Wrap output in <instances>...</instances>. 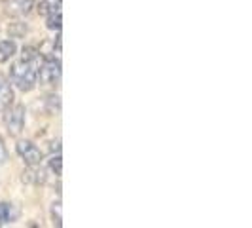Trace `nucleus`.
I'll return each mask as SVG.
<instances>
[{
  "instance_id": "1",
  "label": "nucleus",
  "mask_w": 252,
  "mask_h": 228,
  "mask_svg": "<svg viewBox=\"0 0 252 228\" xmlns=\"http://www.w3.org/2000/svg\"><path fill=\"white\" fill-rule=\"evenodd\" d=\"M38 63H32V61H27V59H21V61H15L10 69V80L12 84L17 89L21 91H32L36 88V71H38Z\"/></svg>"
},
{
  "instance_id": "2",
  "label": "nucleus",
  "mask_w": 252,
  "mask_h": 228,
  "mask_svg": "<svg viewBox=\"0 0 252 228\" xmlns=\"http://www.w3.org/2000/svg\"><path fill=\"white\" fill-rule=\"evenodd\" d=\"M36 78L42 86H48V88L57 86L61 80V61L55 57H46L36 71Z\"/></svg>"
},
{
  "instance_id": "3",
  "label": "nucleus",
  "mask_w": 252,
  "mask_h": 228,
  "mask_svg": "<svg viewBox=\"0 0 252 228\" xmlns=\"http://www.w3.org/2000/svg\"><path fill=\"white\" fill-rule=\"evenodd\" d=\"M4 122L8 127V133L12 137H19L25 127V107L23 105H12L4 111Z\"/></svg>"
},
{
  "instance_id": "4",
  "label": "nucleus",
  "mask_w": 252,
  "mask_h": 228,
  "mask_svg": "<svg viewBox=\"0 0 252 228\" xmlns=\"http://www.w3.org/2000/svg\"><path fill=\"white\" fill-rule=\"evenodd\" d=\"M15 151L27 165H40L42 162V152L32 141H19L15 145Z\"/></svg>"
},
{
  "instance_id": "5",
  "label": "nucleus",
  "mask_w": 252,
  "mask_h": 228,
  "mask_svg": "<svg viewBox=\"0 0 252 228\" xmlns=\"http://www.w3.org/2000/svg\"><path fill=\"white\" fill-rule=\"evenodd\" d=\"M4 8L13 17H23L34 8V0H6Z\"/></svg>"
},
{
  "instance_id": "6",
  "label": "nucleus",
  "mask_w": 252,
  "mask_h": 228,
  "mask_svg": "<svg viewBox=\"0 0 252 228\" xmlns=\"http://www.w3.org/2000/svg\"><path fill=\"white\" fill-rule=\"evenodd\" d=\"M19 217V209L10 202H0V225H12Z\"/></svg>"
},
{
  "instance_id": "7",
  "label": "nucleus",
  "mask_w": 252,
  "mask_h": 228,
  "mask_svg": "<svg viewBox=\"0 0 252 228\" xmlns=\"http://www.w3.org/2000/svg\"><path fill=\"white\" fill-rule=\"evenodd\" d=\"M61 6H63V0H40L38 12L42 15H51V13L61 12Z\"/></svg>"
},
{
  "instance_id": "8",
  "label": "nucleus",
  "mask_w": 252,
  "mask_h": 228,
  "mask_svg": "<svg viewBox=\"0 0 252 228\" xmlns=\"http://www.w3.org/2000/svg\"><path fill=\"white\" fill-rule=\"evenodd\" d=\"M17 51V46L13 40H0V63L10 61Z\"/></svg>"
},
{
  "instance_id": "9",
  "label": "nucleus",
  "mask_w": 252,
  "mask_h": 228,
  "mask_svg": "<svg viewBox=\"0 0 252 228\" xmlns=\"http://www.w3.org/2000/svg\"><path fill=\"white\" fill-rule=\"evenodd\" d=\"M50 169L59 177L61 175V171H63V162H61V152H57V154H53L50 158Z\"/></svg>"
},
{
  "instance_id": "10",
  "label": "nucleus",
  "mask_w": 252,
  "mask_h": 228,
  "mask_svg": "<svg viewBox=\"0 0 252 228\" xmlns=\"http://www.w3.org/2000/svg\"><path fill=\"white\" fill-rule=\"evenodd\" d=\"M48 17V29H51V31H61V12L57 13H51V15H46Z\"/></svg>"
},
{
  "instance_id": "11",
  "label": "nucleus",
  "mask_w": 252,
  "mask_h": 228,
  "mask_svg": "<svg viewBox=\"0 0 252 228\" xmlns=\"http://www.w3.org/2000/svg\"><path fill=\"white\" fill-rule=\"evenodd\" d=\"M51 219H53V225H55V227H61V225H63V217H61V202L53 203V207H51Z\"/></svg>"
},
{
  "instance_id": "12",
  "label": "nucleus",
  "mask_w": 252,
  "mask_h": 228,
  "mask_svg": "<svg viewBox=\"0 0 252 228\" xmlns=\"http://www.w3.org/2000/svg\"><path fill=\"white\" fill-rule=\"evenodd\" d=\"M8 160V151H6V145H4V141L0 139V165L4 164Z\"/></svg>"
},
{
  "instance_id": "13",
  "label": "nucleus",
  "mask_w": 252,
  "mask_h": 228,
  "mask_svg": "<svg viewBox=\"0 0 252 228\" xmlns=\"http://www.w3.org/2000/svg\"><path fill=\"white\" fill-rule=\"evenodd\" d=\"M2 80H4V78H2V76H0V82H2Z\"/></svg>"
}]
</instances>
